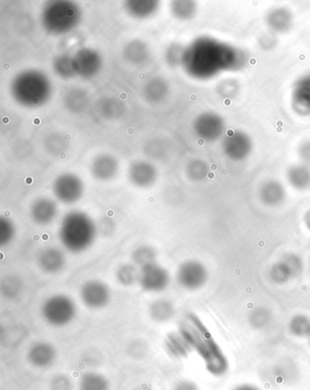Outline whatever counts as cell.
Listing matches in <instances>:
<instances>
[{"instance_id": "cell-1", "label": "cell", "mask_w": 310, "mask_h": 390, "mask_svg": "<svg viewBox=\"0 0 310 390\" xmlns=\"http://www.w3.org/2000/svg\"><path fill=\"white\" fill-rule=\"evenodd\" d=\"M248 62L244 50L210 37H201L184 50L182 64L188 75L209 79L224 72H238Z\"/></svg>"}, {"instance_id": "cell-2", "label": "cell", "mask_w": 310, "mask_h": 390, "mask_svg": "<svg viewBox=\"0 0 310 390\" xmlns=\"http://www.w3.org/2000/svg\"><path fill=\"white\" fill-rule=\"evenodd\" d=\"M180 332L202 359L207 372L210 375L222 378L228 373V357L214 340L209 329L196 315H188L187 321L180 325Z\"/></svg>"}, {"instance_id": "cell-3", "label": "cell", "mask_w": 310, "mask_h": 390, "mask_svg": "<svg viewBox=\"0 0 310 390\" xmlns=\"http://www.w3.org/2000/svg\"><path fill=\"white\" fill-rule=\"evenodd\" d=\"M96 235L97 227L87 213L74 211L64 216L59 236L67 250L73 254L88 250L93 245Z\"/></svg>"}, {"instance_id": "cell-4", "label": "cell", "mask_w": 310, "mask_h": 390, "mask_svg": "<svg viewBox=\"0 0 310 390\" xmlns=\"http://www.w3.org/2000/svg\"><path fill=\"white\" fill-rule=\"evenodd\" d=\"M12 95L25 106H38L50 96V82L38 72L21 73L12 82Z\"/></svg>"}, {"instance_id": "cell-5", "label": "cell", "mask_w": 310, "mask_h": 390, "mask_svg": "<svg viewBox=\"0 0 310 390\" xmlns=\"http://www.w3.org/2000/svg\"><path fill=\"white\" fill-rule=\"evenodd\" d=\"M79 9L74 3L52 2L43 11V25L57 35L71 30L79 21Z\"/></svg>"}, {"instance_id": "cell-6", "label": "cell", "mask_w": 310, "mask_h": 390, "mask_svg": "<svg viewBox=\"0 0 310 390\" xmlns=\"http://www.w3.org/2000/svg\"><path fill=\"white\" fill-rule=\"evenodd\" d=\"M78 308L71 299L63 294H57L45 300L41 315L47 324L54 328H64L74 321Z\"/></svg>"}, {"instance_id": "cell-7", "label": "cell", "mask_w": 310, "mask_h": 390, "mask_svg": "<svg viewBox=\"0 0 310 390\" xmlns=\"http://www.w3.org/2000/svg\"><path fill=\"white\" fill-rule=\"evenodd\" d=\"M177 281L182 289L197 291L202 289L209 280V272L201 262L188 260L180 265Z\"/></svg>"}, {"instance_id": "cell-8", "label": "cell", "mask_w": 310, "mask_h": 390, "mask_svg": "<svg viewBox=\"0 0 310 390\" xmlns=\"http://www.w3.org/2000/svg\"><path fill=\"white\" fill-rule=\"evenodd\" d=\"M253 143L247 133L239 130H229L224 136L223 152L233 161L241 162L247 159L252 152Z\"/></svg>"}, {"instance_id": "cell-9", "label": "cell", "mask_w": 310, "mask_h": 390, "mask_svg": "<svg viewBox=\"0 0 310 390\" xmlns=\"http://www.w3.org/2000/svg\"><path fill=\"white\" fill-rule=\"evenodd\" d=\"M79 296L86 308L100 310L110 303L111 291L108 284L102 281L89 280L82 284Z\"/></svg>"}, {"instance_id": "cell-10", "label": "cell", "mask_w": 310, "mask_h": 390, "mask_svg": "<svg viewBox=\"0 0 310 390\" xmlns=\"http://www.w3.org/2000/svg\"><path fill=\"white\" fill-rule=\"evenodd\" d=\"M53 191L57 200L63 204H72L81 199L84 184L76 175L64 174L54 182Z\"/></svg>"}, {"instance_id": "cell-11", "label": "cell", "mask_w": 310, "mask_h": 390, "mask_svg": "<svg viewBox=\"0 0 310 390\" xmlns=\"http://www.w3.org/2000/svg\"><path fill=\"white\" fill-rule=\"evenodd\" d=\"M139 284L145 292L161 293L171 284V274L161 265L149 264L140 269Z\"/></svg>"}, {"instance_id": "cell-12", "label": "cell", "mask_w": 310, "mask_h": 390, "mask_svg": "<svg viewBox=\"0 0 310 390\" xmlns=\"http://www.w3.org/2000/svg\"><path fill=\"white\" fill-rule=\"evenodd\" d=\"M194 130L200 139L206 142L219 140L225 133L226 124L223 118L215 113L200 114L194 123Z\"/></svg>"}, {"instance_id": "cell-13", "label": "cell", "mask_w": 310, "mask_h": 390, "mask_svg": "<svg viewBox=\"0 0 310 390\" xmlns=\"http://www.w3.org/2000/svg\"><path fill=\"white\" fill-rule=\"evenodd\" d=\"M57 350L50 342L38 341L31 345L27 352V360L32 367L47 369L55 363Z\"/></svg>"}, {"instance_id": "cell-14", "label": "cell", "mask_w": 310, "mask_h": 390, "mask_svg": "<svg viewBox=\"0 0 310 390\" xmlns=\"http://www.w3.org/2000/svg\"><path fill=\"white\" fill-rule=\"evenodd\" d=\"M292 107L299 116H310V73L302 76L294 84Z\"/></svg>"}, {"instance_id": "cell-15", "label": "cell", "mask_w": 310, "mask_h": 390, "mask_svg": "<svg viewBox=\"0 0 310 390\" xmlns=\"http://www.w3.org/2000/svg\"><path fill=\"white\" fill-rule=\"evenodd\" d=\"M38 264L47 274H57L64 269L67 259L64 252L55 246H47L38 255Z\"/></svg>"}, {"instance_id": "cell-16", "label": "cell", "mask_w": 310, "mask_h": 390, "mask_svg": "<svg viewBox=\"0 0 310 390\" xmlns=\"http://www.w3.org/2000/svg\"><path fill=\"white\" fill-rule=\"evenodd\" d=\"M73 65L76 73L86 79H91L100 69L101 60L95 51L85 49L76 53L73 59Z\"/></svg>"}, {"instance_id": "cell-17", "label": "cell", "mask_w": 310, "mask_h": 390, "mask_svg": "<svg viewBox=\"0 0 310 390\" xmlns=\"http://www.w3.org/2000/svg\"><path fill=\"white\" fill-rule=\"evenodd\" d=\"M158 177L154 166L148 162H135L130 165L129 178L132 184L139 188H149L155 184Z\"/></svg>"}, {"instance_id": "cell-18", "label": "cell", "mask_w": 310, "mask_h": 390, "mask_svg": "<svg viewBox=\"0 0 310 390\" xmlns=\"http://www.w3.org/2000/svg\"><path fill=\"white\" fill-rule=\"evenodd\" d=\"M57 206L50 198H40L31 204L30 217L38 225H47L56 218Z\"/></svg>"}, {"instance_id": "cell-19", "label": "cell", "mask_w": 310, "mask_h": 390, "mask_svg": "<svg viewBox=\"0 0 310 390\" xmlns=\"http://www.w3.org/2000/svg\"><path fill=\"white\" fill-rule=\"evenodd\" d=\"M266 23L274 34H284L292 30L294 24L292 12L286 8H276L268 13Z\"/></svg>"}, {"instance_id": "cell-20", "label": "cell", "mask_w": 310, "mask_h": 390, "mask_svg": "<svg viewBox=\"0 0 310 390\" xmlns=\"http://www.w3.org/2000/svg\"><path fill=\"white\" fill-rule=\"evenodd\" d=\"M260 199L268 207L281 206L286 200L287 193L285 187L277 180H268L261 185L258 191Z\"/></svg>"}, {"instance_id": "cell-21", "label": "cell", "mask_w": 310, "mask_h": 390, "mask_svg": "<svg viewBox=\"0 0 310 390\" xmlns=\"http://www.w3.org/2000/svg\"><path fill=\"white\" fill-rule=\"evenodd\" d=\"M91 174L98 181H110L118 172L117 160L113 156L102 155L94 159L91 165Z\"/></svg>"}, {"instance_id": "cell-22", "label": "cell", "mask_w": 310, "mask_h": 390, "mask_svg": "<svg viewBox=\"0 0 310 390\" xmlns=\"http://www.w3.org/2000/svg\"><path fill=\"white\" fill-rule=\"evenodd\" d=\"M287 179L294 189L299 191L310 189V166L302 162L290 166L287 172Z\"/></svg>"}, {"instance_id": "cell-23", "label": "cell", "mask_w": 310, "mask_h": 390, "mask_svg": "<svg viewBox=\"0 0 310 390\" xmlns=\"http://www.w3.org/2000/svg\"><path fill=\"white\" fill-rule=\"evenodd\" d=\"M165 347L169 356L174 359H185L193 350L180 331L168 335L165 341Z\"/></svg>"}, {"instance_id": "cell-24", "label": "cell", "mask_w": 310, "mask_h": 390, "mask_svg": "<svg viewBox=\"0 0 310 390\" xmlns=\"http://www.w3.org/2000/svg\"><path fill=\"white\" fill-rule=\"evenodd\" d=\"M149 312L152 321L165 323L173 318L176 309L173 303L169 300L159 299L150 303Z\"/></svg>"}, {"instance_id": "cell-25", "label": "cell", "mask_w": 310, "mask_h": 390, "mask_svg": "<svg viewBox=\"0 0 310 390\" xmlns=\"http://www.w3.org/2000/svg\"><path fill=\"white\" fill-rule=\"evenodd\" d=\"M78 390H110V383L102 374L88 372L79 379Z\"/></svg>"}, {"instance_id": "cell-26", "label": "cell", "mask_w": 310, "mask_h": 390, "mask_svg": "<svg viewBox=\"0 0 310 390\" xmlns=\"http://www.w3.org/2000/svg\"><path fill=\"white\" fill-rule=\"evenodd\" d=\"M140 270L136 264L126 263L121 264L116 272L117 282L123 286H131L139 283Z\"/></svg>"}, {"instance_id": "cell-27", "label": "cell", "mask_w": 310, "mask_h": 390, "mask_svg": "<svg viewBox=\"0 0 310 390\" xmlns=\"http://www.w3.org/2000/svg\"><path fill=\"white\" fill-rule=\"evenodd\" d=\"M156 252L152 246L142 245L136 248L131 254V260L137 267L142 268L156 263Z\"/></svg>"}, {"instance_id": "cell-28", "label": "cell", "mask_w": 310, "mask_h": 390, "mask_svg": "<svg viewBox=\"0 0 310 390\" xmlns=\"http://www.w3.org/2000/svg\"><path fill=\"white\" fill-rule=\"evenodd\" d=\"M289 330L294 337L308 338L310 334L309 316L304 314L293 316L289 323Z\"/></svg>"}, {"instance_id": "cell-29", "label": "cell", "mask_w": 310, "mask_h": 390, "mask_svg": "<svg viewBox=\"0 0 310 390\" xmlns=\"http://www.w3.org/2000/svg\"><path fill=\"white\" fill-rule=\"evenodd\" d=\"M268 274H270V279L277 284H287L290 280L295 279L289 267L281 259L271 265Z\"/></svg>"}, {"instance_id": "cell-30", "label": "cell", "mask_w": 310, "mask_h": 390, "mask_svg": "<svg viewBox=\"0 0 310 390\" xmlns=\"http://www.w3.org/2000/svg\"><path fill=\"white\" fill-rule=\"evenodd\" d=\"M88 98L86 91L81 89H71L65 98L67 108H69L73 113H81L87 106Z\"/></svg>"}, {"instance_id": "cell-31", "label": "cell", "mask_w": 310, "mask_h": 390, "mask_svg": "<svg viewBox=\"0 0 310 390\" xmlns=\"http://www.w3.org/2000/svg\"><path fill=\"white\" fill-rule=\"evenodd\" d=\"M125 57L130 62L139 64L148 57V49L142 41H134V43H130L125 50Z\"/></svg>"}, {"instance_id": "cell-32", "label": "cell", "mask_w": 310, "mask_h": 390, "mask_svg": "<svg viewBox=\"0 0 310 390\" xmlns=\"http://www.w3.org/2000/svg\"><path fill=\"white\" fill-rule=\"evenodd\" d=\"M153 91H155L154 94L147 98V101L151 102L161 101L162 99L165 97V95L167 94V84H166L162 79H152V81L146 86L145 92H144V94H145V95H148L152 94Z\"/></svg>"}, {"instance_id": "cell-33", "label": "cell", "mask_w": 310, "mask_h": 390, "mask_svg": "<svg viewBox=\"0 0 310 390\" xmlns=\"http://www.w3.org/2000/svg\"><path fill=\"white\" fill-rule=\"evenodd\" d=\"M187 175L190 180L200 182L209 174V168L205 162L201 160H194L187 166Z\"/></svg>"}, {"instance_id": "cell-34", "label": "cell", "mask_w": 310, "mask_h": 390, "mask_svg": "<svg viewBox=\"0 0 310 390\" xmlns=\"http://www.w3.org/2000/svg\"><path fill=\"white\" fill-rule=\"evenodd\" d=\"M127 11L130 15L135 16L137 18L147 17L152 13H154L158 2L153 1H139V2H127Z\"/></svg>"}, {"instance_id": "cell-35", "label": "cell", "mask_w": 310, "mask_h": 390, "mask_svg": "<svg viewBox=\"0 0 310 390\" xmlns=\"http://www.w3.org/2000/svg\"><path fill=\"white\" fill-rule=\"evenodd\" d=\"M172 11L176 17L188 21L196 14L197 5L193 1H176L172 3Z\"/></svg>"}, {"instance_id": "cell-36", "label": "cell", "mask_w": 310, "mask_h": 390, "mask_svg": "<svg viewBox=\"0 0 310 390\" xmlns=\"http://www.w3.org/2000/svg\"><path fill=\"white\" fill-rule=\"evenodd\" d=\"M21 289L22 282L17 277L8 276L2 280V294L8 299H14L21 293Z\"/></svg>"}, {"instance_id": "cell-37", "label": "cell", "mask_w": 310, "mask_h": 390, "mask_svg": "<svg viewBox=\"0 0 310 390\" xmlns=\"http://www.w3.org/2000/svg\"><path fill=\"white\" fill-rule=\"evenodd\" d=\"M280 259L285 262L287 267H289L294 278L302 276L303 271H304L305 264L303 259L299 255L295 254V252H287Z\"/></svg>"}, {"instance_id": "cell-38", "label": "cell", "mask_w": 310, "mask_h": 390, "mask_svg": "<svg viewBox=\"0 0 310 390\" xmlns=\"http://www.w3.org/2000/svg\"><path fill=\"white\" fill-rule=\"evenodd\" d=\"M239 84L236 79H226L217 86V94L226 100H233L238 95Z\"/></svg>"}, {"instance_id": "cell-39", "label": "cell", "mask_w": 310, "mask_h": 390, "mask_svg": "<svg viewBox=\"0 0 310 390\" xmlns=\"http://www.w3.org/2000/svg\"><path fill=\"white\" fill-rule=\"evenodd\" d=\"M54 65H55L57 75L64 77V79H69L70 77L74 76L76 73L74 65H73V59L68 56L57 57Z\"/></svg>"}, {"instance_id": "cell-40", "label": "cell", "mask_w": 310, "mask_h": 390, "mask_svg": "<svg viewBox=\"0 0 310 390\" xmlns=\"http://www.w3.org/2000/svg\"><path fill=\"white\" fill-rule=\"evenodd\" d=\"M15 235L16 228L11 221L2 217L0 219V245H8L14 239Z\"/></svg>"}, {"instance_id": "cell-41", "label": "cell", "mask_w": 310, "mask_h": 390, "mask_svg": "<svg viewBox=\"0 0 310 390\" xmlns=\"http://www.w3.org/2000/svg\"><path fill=\"white\" fill-rule=\"evenodd\" d=\"M66 142L59 134L50 135L46 140V148L52 155H59L66 147Z\"/></svg>"}, {"instance_id": "cell-42", "label": "cell", "mask_w": 310, "mask_h": 390, "mask_svg": "<svg viewBox=\"0 0 310 390\" xmlns=\"http://www.w3.org/2000/svg\"><path fill=\"white\" fill-rule=\"evenodd\" d=\"M71 381L65 375H57L54 377L50 382L51 390H72Z\"/></svg>"}, {"instance_id": "cell-43", "label": "cell", "mask_w": 310, "mask_h": 390, "mask_svg": "<svg viewBox=\"0 0 310 390\" xmlns=\"http://www.w3.org/2000/svg\"><path fill=\"white\" fill-rule=\"evenodd\" d=\"M277 41V38L272 32L261 35V37L258 38V44H260V46L262 49L267 50H272Z\"/></svg>"}, {"instance_id": "cell-44", "label": "cell", "mask_w": 310, "mask_h": 390, "mask_svg": "<svg viewBox=\"0 0 310 390\" xmlns=\"http://www.w3.org/2000/svg\"><path fill=\"white\" fill-rule=\"evenodd\" d=\"M298 153L302 164L310 166V140H305L299 145Z\"/></svg>"}, {"instance_id": "cell-45", "label": "cell", "mask_w": 310, "mask_h": 390, "mask_svg": "<svg viewBox=\"0 0 310 390\" xmlns=\"http://www.w3.org/2000/svg\"><path fill=\"white\" fill-rule=\"evenodd\" d=\"M268 321V314L266 310L258 309L251 316V321L257 327H263Z\"/></svg>"}, {"instance_id": "cell-46", "label": "cell", "mask_w": 310, "mask_h": 390, "mask_svg": "<svg viewBox=\"0 0 310 390\" xmlns=\"http://www.w3.org/2000/svg\"><path fill=\"white\" fill-rule=\"evenodd\" d=\"M173 390H200L197 383L193 381V380H181V381L177 383L174 386Z\"/></svg>"}, {"instance_id": "cell-47", "label": "cell", "mask_w": 310, "mask_h": 390, "mask_svg": "<svg viewBox=\"0 0 310 390\" xmlns=\"http://www.w3.org/2000/svg\"><path fill=\"white\" fill-rule=\"evenodd\" d=\"M232 390H261L258 386L254 384H249V383H244V384H241L235 386Z\"/></svg>"}, {"instance_id": "cell-48", "label": "cell", "mask_w": 310, "mask_h": 390, "mask_svg": "<svg viewBox=\"0 0 310 390\" xmlns=\"http://www.w3.org/2000/svg\"><path fill=\"white\" fill-rule=\"evenodd\" d=\"M304 223L306 226V228H308L310 231V210H309L308 212L305 213Z\"/></svg>"}, {"instance_id": "cell-49", "label": "cell", "mask_w": 310, "mask_h": 390, "mask_svg": "<svg viewBox=\"0 0 310 390\" xmlns=\"http://www.w3.org/2000/svg\"><path fill=\"white\" fill-rule=\"evenodd\" d=\"M309 276H310V258L309 259Z\"/></svg>"}, {"instance_id": "cell-50", "label": "cell", "mask_w": 310, "mask_h": 390, "mask_svg": "<svg viewBox=\"0 0 310 390\" xmlns=\"http://www.w3.org/2000/svg\"><path fill=\"white\" fill-rule=\"evenodd\" d=\"M308 340H309V345H310V334H309V337H308Z\"/></svg>"}]
</instances>
